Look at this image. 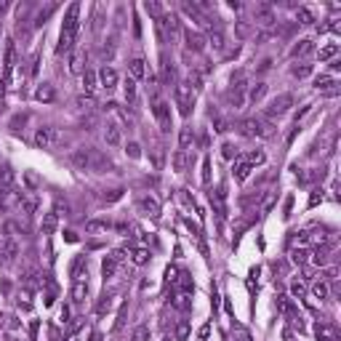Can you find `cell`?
<instances>
[{
	"instance_id": "1",
	"label": "cell",
	"mask_w": 341,
	"mask_h": 341,
	"mask_svg": "<svg viewBox=\"0 0 341 341\" xmlns=\"http://www.w3.org/2000/svg\"><path fill=\"white\" fill-rule=\"evenodd\" d=\"M155 32H158L160 43H173L179 37L181 27H179V16L173 11H163L160 19H155Z\"/></svg>"
},
{
	"instance_id": "2",
	"label": "cell",
	"mask_w": 341,
	"mask_h": 341,
	"mask_svg": "<svg viewBox=\"0 0 341 341\" xmlns=\"http://www.w3.org/2000/svg\"><path fill=\"white\" fill-rule=\"evenodd\" d=\"M237 131L243 134L245 139H269V136H275V123L272 120H267V118H248L243 120L237 126Z\"/></svg>"
},
{
	"instance_id": "3",
	"label": "cell",
	"mask_w": 341,
	"mask_h": 341,
	"mask_svg": "<svg viewBox=\"0 0 341 341\" xmlns=\"http://www.w3.org/2000/svg\"><path fill=\"white\" fill-rule=\"evenodd\" d=\"M173 102H176V107H179V112L184 115V118H189L192 107H195V91H192L189 83H176Z\"/></svg>"
},
{
	"instance_id": "4",
	"label": "cell",
	"mask_w": 341,
	"mask_h": 341,
	"mask_svg": "<svg viewBox=\"0 0 341 341\" xmlns=\"http://www.w3.org/2000/svg\"><path fill=\"white\" fill-rule=\"evenodd\" d=\"M291 107H293V96H291V94H280V96H275L272 102H269V107H267V112H264V118H267V120L283 118V115L288 112Z\"/></svg>"
},
{
	"instance_id": "5",
	"label": "cell",
	"mask_w": 341,
	"mask_h": 341,
	"mask_svg": "<svg viewBox=\"0 0 341 341\" xmlns=\"http://www.w3.org/2000/svg\"><path fill=\"white\" fill-rule=\"evenodd\" d=\"M56 144H59V134H56V128L43 126V128H37V131H35V147H40V150H53Z\"/></svg>"
},
{
	"instance_id": "6",
	"label": "cell",
	"mask_w": 341,
	"mask_h": 341,
	"mask_svg": "<svg viewBox=\"0 0 341 341\" xmlns=\"http://www.w3.org/2000/svg\"><path fill=\"white\" fill-rule=\"evenodd\" d=\"M94 152L91 147H80V150H75L69 155V163L77 168V170H91V163H94Z\"/></svg>"
},
{
	"instance_id": "7",
	"label": "cell",
	"mask_w": 341,
	"mask_h": 341,
	"mask_svg": "<svg viewBox=\"0 0 341 341\" xmlns=\"http://www.w3.org/2000/svg\"><path fill=\"white\" fill-rule=\"evenodd\" d=\"M91 296V288H88V280H72V288H69V299H72L75 307H83Z\"/></svg>"
},
{
	"instance_id": "8",
	"label": "cell",
	"mask_w": 341,
	"mask_h": 341,
	"mask_svg": "<svg viewBox=\"0 0 341 341\" xmlns=\"http://www.w3.org/2000/svg\"><path fill=\"white\" fill-rule=\"evenodd\" d=\"M77 16H80V3H72L64 13V21H61V32L64 35H77Z\"/></svg>"
},
{
	"instance_id": "9",
	"label": "cell",
	"mask_w": 341,
	"mask_h": 341,
	"mask_svg": "<svg viewBox=\"0 0 341 341\" xmlns=\"http://www.w3.org/2000/svg\"><path fill=\"white\" fill-rule=\"evenodd\" d=\"M152 115H155V120H158V126L163 131H170V107L166 102H160V99H155V104H152Z\"/></svg>"
},
{
	"instance_id": "10",
	"label": "cell",
	"mask_w": 341,
	"mask_h": 341,
	"mask_svg": "<svg viewBox=\"0 0 341 341\" xmlns=\"http://www.w3.org/2000/svg\"><path fill=\"white\" fill-rule=\"evenodd\" d=\"M253 21H256L259 27H272L277 19H275V11L269 8V5L261 3V5H256V8H253Z\"/></svg>"
},
{
	"instance_id": "11",
	"label": "cell",
	"mask_w": 341,
	"mask_h": 341,
	"mask_svg": "<svg viewBox=\"0 0 341 341\" xmlns=\"http://www.w3.org/2000/svg\"><path fill=\"white\" fill-rule=\"evenodd\" d=\"M96 77H99V85H102V88H107V91L118 88V83H120V77H118V72H115L112 67H102V69L96 72Z\"/></svg>"
},
{
	"instance_id": "12",
	"label": "cell",
	"mask_w": 341,
	"mask_h": 341,
	"mask_svg": "<svg viewBox=\"0 0 341 341\" xmlns=\"http://www.w3.org/2000/svg\"><path fill=\"white\" fill-rule=\"evenodd\" d=\"M136 208H139L144 216H152V219H155V216H160V203H158L155 197H150V195L139 197V200H136Z\"/></svg>"
},
{
	"instance_id": "13",
	"label": "cell",
	"mask_w": 341,
	"mask_h": 341,
	"mask_svg": "<svg viewBox=\"0 0 341 341\" xmlns=\"http://www.w3.org/2000/svg\"><path fill=\"white\" fill-rule=\"evenodd\" d=\"M195 128L192 126H181V131H179V150L181 152H189L192 147H195Z\"/></svg>"
},
{
	"instance_id": "14",
	"label": "cell",
	"mask_w": 341,
	"mask_h": 341,
	"mask_svg": "<svg viewBox=\"0 0 341 341\" xmlns=\"http://www.w3.org/2000/svg\"><path fill=\"white\" fill-rule=\"evenodd\" d=\"M312 51H315V43L309 40V37H301V40H296V45L291 48V56H293V59H304V56H309Z\"/></svg>"
},
{
	"instance_id": "15",
	"label": "cell",
	"mask_w": 341,
	"mask_h": 341,
	"mask_svg": "<svg viewBox=\"0 0 341 341\" xmlns=\"http://www.w3.org/2000/svg\"><path fill=\"white\" fill-rule=\"evenodd\" d=\"M160 80H163V85H170L176 80V69L168 61V56H160Z\"/></svg>"
},
{
	"instance_id": "16",
	"label": "cell",
	"mask_w": 341,
	"mask_h": 341,
	"mask_svg": "<svg viewBox=\"0 0 341 341\" xmlns=\"http://www.w3.org/2000/svg\"><path fill=\"white\" fill-rule=\"evenodd\" d=\"M184 43H187V48H189V51H195V53L205 48L203 35H200V32H192V29H187V32H184Z\"/></svg>"
},
{
	"instance_id": "17",
	"label": "cell",
	"mask_w": 341,
	"mask_h": 341,
	"mask_svg": "<svg viewBox=\"0 0 341 341\" xmlns=\"http://www.w3.org/2000/svg\"><path fill=\"white\" fill-rule=\"evenodd\" d=\"M110 229H112V224L107 219H88L85 221V232H88V235H99V232H110Z\"/></svg>"
},
{
	"instance_id": "18",
	"label": "cell",
	"mask_w": 341,
	"mask_h": 341,
	"mask_svg": "<svg viewBox=\"0 0 341 341\" xmlns=\"http://www.w3.org/2000/svg\"><path fill=\"white\" fill-rule=\"evenodd\" d=\"M72 277H75V280H88V259H85V256L75 259V264H72Z\"/></svg>"
},
{
	"instance_id": "19",
	"label": "cell",
	"mask_w": 341,
	"mask_h": 341,
	"mask_svg": "<svg viewBox=\"0 0 341 341\" xmlns=\"http://www.w3.org/2000/svg\"><path fill=\"white\" fill-rule=\"evenodd\" d=\"M128 72H131V80H142V77L147 75L144 59H131L128 61Z\"/></svg>"
},
{
	"instance_id": "20",
	"label": "cell",
	"mask_w": 341,
	"mask_h": 341,
	"mask_svg": "<svg viewBox=\"0 0 341 341\" xmlns=\"http://www.w3.org/2000/svg\"><path fill=\"white\" fill-rule=\"evenodd\" d=\"M208 43L213 45V51H224V48H227V37H224V32H221L219 27L211 29V35H208Z\"/></svg>"
},
{
	"instance_id": "21",
	"label": "cell",
	"mask_w": 341,
	"mask_h": 341,
	"mask_svg": "<svg viewBox=\"0 0 341 341\" xmlns=\"http://www.w3.org/2000/svg\"><path fill=\"white\" fill-rule=\"evenodd\" d=\"M264 96H267V83H261V80H259V83H253V85H251V91H248V99H251L253 104H259Z\"/></svg>"
},
{
	"instance_id": "22",
	"label": "cell",
	"mask_w": 341,
	"mask_h": 341,
	"mask_svg": "<svg viewBox=\"0 0 341 341\" xmlns=\"http://www.w3.org/2000/svg\"><path fill=\"white\" fill-rule=\"evenodd\" d=\"M56 227H59V213H45L43 216V235H53L56 232Z\"/></svg>"
},
{
	"instance_id": "23",
	"label": "cell",
	"mask_w": 341,
	"mask_h": 341,
	"mask_svg": "<svg viewBox=\"0 0 341 341\" xmlns=\"http://www.w3.org/2000/svg\"><path fill=\"white\" fill-rule=\"evenodd\" d=\"M150 251H147V248H134V251H131V261H134L136 267H144V264H150Z\"/></svg>"
},
{
	"instance_id": "24",
	"label": "cell",
	"mask_w": 341,
	"mask_h": 341,
	"mask_svg": "<svg viewBox=\"0 0 341 341\" xmlns=\"http://www.w3.org/2000/svg\"><path fill=\"white\" fill-rule=\"evenodd\" d=\"M19 256V245H16V240H8V243L3 245V264H11L13 259Z\"/></svg>"
},
{
	"instance_id": "25",
	"label": "cell",
	"mask_w": 341,
	"mask_h": 341,
	"mask_svg": "<svg viewBox=\"0 0 341 341\" xmlns=\"http://www.w3.org/2000/svg\"><path fill=\"white\" fill-rule=\"evenodd\" d=\"M0 187L13 189V170H11V166H0Z\"/></svg>"
},
{
	"instance_id": "26",
	"label": "cell",
	"mask_w": 341,
	"mask_h": 341,
	"mask_svg": "<svg viewBox=\"0 0 341 341\" xmlns=\"http://www.w3.org/2000/svg\"><path fill=\"white\" fill-rule=\"evenodd\" d=\"M243 160L253 168V166H261V163H267V155H264V150H251Z\"/></svg>"
},
{
	"instance_id": "27",
	"label": "cell",
	"mask_w": 341,
	"mask_h": 341,
	"mask_svg": "<svg viewBox=\"0 0 341 341\" xmlns=\"http://www.w3.org/2000/svg\"><path fill=\"white\" fill-rule=\"evenodd\" d=\"M232 173H235V181H245V179H248V173H251V166H248L245 160H237V163H235V170H232Z\"/></svg>"
},
{
	"instance_id": "28",
	"label": "cell",
	"mask_w": 341,
	"mask_h": 341,
	"mask_svg": "<svg viewBox=\"0 0 341 341\" xmlns=\"http://www.w3.org/2000/svg\"><path fill=\"white\" fill-rule=\"evenodd\" d=\"M336 53H339V43H328V45H323V48L317 51V56H320V61H331Z\"/></svg>"
},
{
	"instance_id": "29",
	"label": "cell",
	"mask_w": 341,
	"mask_h": 341,
	"mask_svg": "<svg viewBox=\"0 0 341 341\" xmlns=\"http://www.w3.org/2000/svg\"><path fill=\"white\" fill-rule=\"evenodd\" d=\"M53 96H56V94H53V88H51L48 83H43L40 88L35 91V99H37V102H53Z\"/></svg>"
},
{
	"instance_id": "30",
	"label": "cell",
	"mask_w": 341,
	"mask_h": 341,
	"mask_svg": "<svg viewBox=\"0 0 341 341\" xmlns=\"http://www.w3.org/2000/svg\"><path fill=\"white\" fill-rule=\"evenodd\" d=\"M112 299H115L112 293H104V296L99 299V304H96V315H107V312H110V309H112V304H115Z\"/></svg>"
},
{
	"instance_id": "31",
	"label": "cell",
	"mask_w": 341,
	"mask_h": 341,
	"mask_svg": "<svg viewBox=\"0 0 341 341\" xmlns=\"http://www.w3.org/2000/svg\"><path fill=\"white\" fill-rule=\"evenodd\" d=\"M173 307L179 309V312H189V309H192V299H189V293H179V296L173 299Z\"/></svg>"
},
{
	"instance_id": "32",
	"label": "cell",
	"mask_w": 341,
	"mask_h": 341,
	"mask_svg": "<svg viewBox=\"0 0 341 341\" xmlns=\"http://www.w3.org/2000/svg\"><path fill=\"white\" fill-rule=\"evenodd\" d=\"M104 139H107V144H110V147H118L120 144V128L118 126H107Z\"/></svg>"
},
{
	"instance_id": "33",
	"label": "cell",
	"mask_w": 341,
	"mask_h": 341,
	"mask_svg": "<svg viewBox=\"0 0 341 341\" xmlns=\"http://www.w3.org/2000/svg\"><path fill=\"white\" fill-rule=\"evenodd\" d=\"M291 75L299 77V80H301V77H309V75H312V64H304V61H301V64H293Z\"/></svg>"
},
{
	"instance_id": "34",
	"label": "cell",
	"mask_w": 341,
	"mask_h": 341,
	"mask_svg": "<svg viewBox=\"0 0 341 341\" xmlns=\"http://www.w3.org/2000/svg\"><path fill=\"white\" fill-rule=\"evenodd\" d=\"M123 96H126V102H136V80H128L123 83Z\"/></svg>"
},
{
	"instance_id": "35",
	"label": "cell",
	"mask_w": 341,
	"mask_h": 341,
	"mask_svg": "<svg viewBox=\"0 0 341 341\" xmlns=\"http://www.w3.org/2000/svg\"><path fill=\"white\" fill-rule=\"evenodd\" d=\"M83 85H85V91H94L96 85H99V77H96V72H83Z\"/></svg>"
},
{
	"instance_id": "36",
	"label": "cell",
	"mask_w": 341,
	"mask_h": 341,
	"mask_svg": "<svg viewBox=\"0 0 341 341\" xmlns=\"http://www.w3.org/2000/svg\"><path fill=\"white\" fill-rule=\"evenodd\" d=\"M170 163H173V168L176 170H184V168H187V152H173V158H170Z\"/></svg>"
},
{
	"instance_id": "37",
	"label": "cell",
	"mask_w": 341,
	"mask_h": 341,
	"mask_svg": "<svg viewBox=\"0 0 341 341\" xmlns=\"http://www.w3.org/2000/svg\"><path fill=\"white\" fill-rule=\"evenodd\" d=\"M296 19H299V24H315V16L309 8H296Z\"/></svg>"
},
{
	"instance_id": "38",
	"label": "cell",
	"mask_w": 341,
	"mask_h": 341,
	"mask_svg": "<svg viewBox=\"0 0 341 341\" xmlns=\"http://www.w3.org/2000/svg\"><path fill=\"white\" fill-rule=\"evenodd\" d=\"M179 288H181V293H192V291H195V283H192V277H189V272H181Z\"/></svg>"
},
{
	"instance_id": "39",
	"label": "cell",
	"mask_w": 341,
	"mask_h": 341,
	"mask_svg": "<svg viewBox=\"0 0 341 341\" xmlns=\"http://www.w3.org/2000/svg\"><path fill=\"white\" fill-rule=\"evenodd\" d=\"M16 304H19V309H24V312H29L32 309V301H29V291H21L19 296H16Z\"/></svg>"
},
{
	"instance_id": "40",
	"label": "cell",
	"mask_w": 341,
	"mask_h": 341,
	"mask_svg": "<svg viewBox=\"0 0 341 341\" xmlns=\"http://www.w3.org/2000/svg\"><path fill=\"white\" fill-rule=\"evenodd\" d=\"M53 11H56V3H51V5H45V8H43L40 13H37V19H35V24H37V27H40V24H45V19H48V16H51V13H53Z\"/></svg>"
},
{
	"instance_id": "41",
	"label": "cell",
	"mask_w": 341,
	"mask_h": 341,
	"mask_svg": "<svg viewBox=\"0 0 341 341\" xmlns=\"http://www.w3.org/2000/svg\"><path fill=\"white\" fill-rule=\"evenodd\" d=\"M235 155H237V147L232 144V142H224V144H221V158H224V160H232Z\"/></svg>"
},
{
	"instance_id": "42",
	"label": "cell",
	"mask_w": 341,
	"mask_h": 341,
	"mask_svg": "<svg viewBox=\"0 0 341 341\" xmlns=\"http://www.w3.org/2000/svg\"><path fill=\"white\" fill-rule=\"evenodd\" d=\"M312 293H315L320 301H325V299H328V285H325V283H315V285H312Z\"/></svg>"
},
{
	"instance_id": "43",
	"label": "cell",
	"mask_w": 341,
	"mask_h": 341,
	"mask_svg": "<svg viewBox=\"0 0 341 341\" xmlns=\"http://www.w3.org/2000/svg\"><path fill=\"white\" fill-rule=\"evenodd\" d=\"M291 256H293V264H307L309 251H304V248H296V251H293Z\"/></svg>"
},
{
	"instance_id": "44",
	"label": "cell",
	"mask_w": 341,
	"mask_h": 341,
	"mask_svg": "<svg viewBox=\"0 0 341 341\" xmlns=\"http://www.w3.org/2000/svg\"><path fill=\"white\" fill-rule=\"evenodd\" d=\"M144 11L150 13V16H155V19L163 16V5H158V3H144Z\"/></svg>"
},
{
	"instance_id": "45",
	"label": "cell",
	"mask_w": 341,
	"mask_h": 341,
	"mask_svg": "<svg viewBox=\"0 0 341 341\" xmlns=\"http://www.w3.org/2000/svg\"><path fill=\"white\" fill-rule=\"evenodd\" d=\"M291 293H293L296 299H301V296L307 293V285L301 283V280H293V283H291Z\"/></svg>"
},
{
	"instance_id": "46",
	"label": "cell",
	"mask_w": 341,
	"mask_h": 341,
	"mask_svg": "<svg viewBox=\"0 0 341 341\" xmlns=\"http://www.w3.org/2000/svg\"><path fill=\"white\" fill-rule=\"evenodd\" d=\"M102 269H104V277H112L115 269H118V261H115L112 256H110V259H104V267H102Z\"/></svg>"
},
{
	"instance_id": "47",
	"label": "cell",
	"mask_w": 341,
	"mask_h": 341,
	"mask_svg": "<svg viewBox=\"0 0 341 341\" xmlns=\"http://www.w3.org/2000/svg\"><path fill=\"white\" fill-rule=\"evenodd\" d=\"M134 341H150V328H147V325H139L134 331Z\"/></svg>"
},
{
	"instance_id": "48",
	"label": "cell",
	"mask_w": 341,
	"mask_h": 341,
	"mask_svg": "<svg viewBox=\"0 0 341 341\" xmlns=\"http://www.w3.org/2000/svg\"><path fill=\"white\" fill-rule=\"evenodd\" d=\"M315 85H317V88H331V85H336V80H333L331 75H320L315 80Z\"/></svg>"
},
{
	"instance_id": "49",
	"label": "cell",
	"mask_w": 341,
	"mask_h": 341,
	"mask_svg": "<svg viewBox=\"0 0 341 341\" xmlns=\"http://www.w3.org/2000/svg\"><path fill=\"white\" fill-rule=\"evenodd\" d=\"M187 333H189V323H187V320H181V323H179V328H176V339L184 341V339H187Z\"/></svg>"
},
{
	"instance_id": "50",
	"label": "cell",
	"mask_w": 341,
	"mask_h": 341,
	"mask_svg": "<svg viewBox=\"0 0 341 341\" xmlns=\"http://www.w3.org/2000/svg\"><path fill=\"white\" fill-rule=\"evenodd\" d=\"M126 152H128L134 160H139V158H142V152H139V144H136V142H131V144L126 147Z\"/></svg>"
},
{
	"instance_id": "51",
	"label": "cell",
	"mask_w": 341,
	"mask_h": 341,
	"mask_svg": "<svg viewBox=\"0 0 341 341\" xmlns=\"http://www.w3.org/2000/svg\"><path fill=\"white\" fill-rule=\"evenodd\" d=\"M312 261H315V264H320V267H323V264H328V253H325V251H317Z\"/></svg>"
},
{
	"instance_id": "52",
	"label": "cell",
	"mask_w": 341,
	"mask_h": 341,
	"mask_svg": "<svg viewBox=\"0 0 341 341\" xmlns=\"http://www.w3.org/2000/svg\"><path fill=\"white\" fill-rule=\"evenodd\" d=\"M320 200H323V192H320V189H315L312 195H309V208H315L317 203H320Z\"/></svg>"
},
{
	"instance_id": "53",
	"label": "cell",
	"mask_w": 341,
	"mask_h": 341,
	"mask_svg": "<svg viewBox=\"0 0 341 341\" xmlns=\"http://www.w3.org/2000/svg\"><path fill=\"white\" fill-rule=\"evenodd\" d=\"M237 35H240V37H248V35H251V27H248V24H240V27H237Z\"/></svg>"
},
{
	"instance_id": "54",
	"label": "cell",
	"mask_w": 341,
	"mask_h": 341,
	"mask_svg": "<svg viewBox=\"0 0 341 341\" xmlns=\"http://www.w3.org/2000/svg\"><path fill=\"white\" fill-rule=\"evenodd\" d=\"M166 277H168V283H176V269H173V267H168Z\"/></svg>"
},
{
	"instance_id": "55",
	"label": "cell",
	"mask_w": 341,
	"mask_h": 341,
	"mask_svg": "<svg viewBox=\"0 0 341 341\" xmlns=\"http://www.w3.org/2000/svg\"><path fill=\"white\" fill-rule=\"evenodd\" d=\"M235 336H237V341H251V336H248V333H245V331H237V333H235Z\"/></svg>"
},
{
	"instance_id": "56",
	"label": "cell",
	"mask_w": 341,
	"mask_h": 341,
	"mask_svg": "<svg viewBox=\"0 0 341 341\" xmlns=\"http://www.w3.org/2000/svg\"><path fill=\"white\" fill-rule=\"evenodd\" d=\"M64 341H80V339H77V333H69V336H67Z\"/></svg>"
},
{
	"instance_id": "57",
	"label": "cell",
	"mask_w": 341,
	"mask_h": 341,
	"mask_svg": "<svg viewBox=\"0 0 341 341\" xmlns=\"http://www.w3.org/2000/svg\"><path fill=\"white\" fill-rule=\"evenodd\" d=\"M3 320H5V315H0V325H3Z\"/></svg>"
},
{
	"instance_id": "58",
	"label": "cell",
	"mask_w": 341,
	"mask_h": 341,
	"mask_svg": "<svg viewBox=\"0 0 341 341\" xmlns=\"http://www.w3.org/2000/svg\"><path fill=\"white\" fill-rule=\"evenodd\" d=\"M13 341H16V339H13Z\"/></svg>"
}]
</instances>
